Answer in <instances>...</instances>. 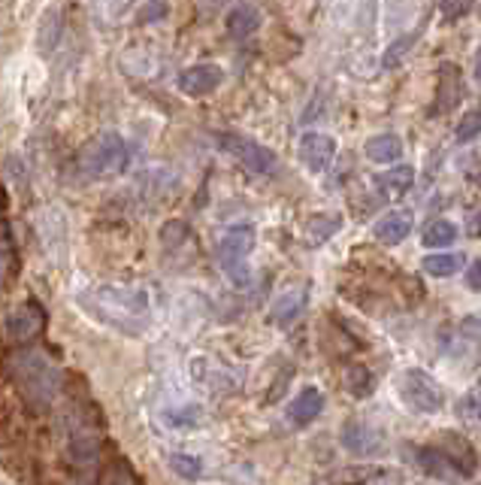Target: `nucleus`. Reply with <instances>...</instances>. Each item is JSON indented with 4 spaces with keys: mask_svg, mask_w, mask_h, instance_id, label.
I'll return each mask as SVG.
<instances>
[{
    "mask_svg": "<svg viewBox=\"0 0 481 485\" xmlns=\"http://www.w3.org/2000/svg\"><path fill=\"white\" fill-rule=\"evenodd\" d=\"M412 231V213L409 209H390L376 222V228H372V237L379 242H385V246H399L406 237H409Z\"/></svg>",
    "mask_w": 481,
    "mask_h": 485,
    "instance_id": "obj_15",
    "label": "nucleus"
},
{
    "mask_svg": "<svg viewBox=\"0 0 481 485\" xmlns=\"http://www.w3.org/2000/svg\"><path fill=\"white\" fill-rule=\"evenodd\" d=\"M363 155L376 161V164H397V161L403 158V140H399V134H390V131L376 134L363 143Z\"/></svg>",
    "mask_w": 481,
    "mask_h": 485,
    "instance_id": "obj_18",
    "label": "nucleus"
},
{
    "mask_svg": "<svg viewBox=\"0 0 481 485\" xmlns=\"http://www.w3.org/2000/svg\"><path fill=\"white\" fill-rule=\"evenodd\" d=\"M481 134V107L469 110L467 116L458 121V131H454V140L458 143H472Z\"/></svg>",
    "mask_w": 481,
    "mask_h": 485,
    "instance_id": "obj_26",
    "label": "nucleus"
},
{
    "mask_svg": "<svg viewBox=\"0 0 481 485\" xmlns=\"http://www.w3.org/2000/svg\"><path fill=\"white\" fill-rule=\"evenodd\" d=\"M43 328H46V313H43V306L34 301H28L24 306H15L10 313V319H6V334L13 340H19V343L39 337Z\"/></svg>",
    "mask_w": 481,
    "mask_h": 485,
    "instance_id": "obj_11",
    "label": "nucleus"
},
{
    "mask_svg": "<svg viewBox=\"0 0 481 485\" xmlns=\"http://www.w3.org/2000/svg\"><path fill=\"white\" fill-rule=\"evenodd\" d=\"M469 234L472 237H481V209L476 216H472V222H469Z\"/></svg>",
    "mask_w": 481,
    "mask_h": 485,
    "instance_id": "obj_33",
    "label": "nucleus"
},
{
    "mask_svg": "<svg viewBox=\"0 0 481 485\" xmlns=\"http://www.w3.org/2000/svg\"><path fill=\"white\" fill-rule=\"evenodd\" d=\"M224 73L218 64H191L179 73V92L182 94H191V97H203L209 92H215L222 85Z\"/></svg>",
    "mask_w": 481,
    "mask_h": 485,
    "instance_id": "obj_10",
    "label": "nucleus"
},
{
    "mask_svg": "<svg viewBox=\"0 0 481 485\" xmlns=\"http://www.w3.org/2000/svg\"><path fill=\"white\" fill-rule=\"evenodd\" d=\"M421 242L427 249H448V246H454L458 242V225L454 222H448V218H433V222L424 228V234H421Z\"/></svg>",
    "mask_w": 481,
    "mask_h": 485,
    "instance_id": "obj_20",
    "label": "nucleus"
},
{
    "mask_svg": "<svg viewBox=\"0 0 481 485\" xmlns=\"http://www.w3.org/2000/svg\"><path fill=\"white\" fill-rule=\"evenodd\" d=\"M321 412H324V392H321V388H315V385H306L303 392L291 401L288 419L293 425H309V422H315Z\"/></svg>",
    "mask_w": 481,
    "mask_h": 485,
    "instance_id": "obj_16",
    "label": "nucleus"
},
{
    "mask_svg": "<svg viewBox=\"0 0 481 485\" xmlns=\"http://www.w3.org/2000/svg\"><path fill=\"white\" fill-rule=\"evenodd\" d=\"M339 443L345 446L352 455H379L385 449V434L381 428H376L372 422H363V419H348L342 425V434H339Z\"/></svg>",
    "mask_w": 481,
    "mask_h": 485,
    "instance_id": "obj_9",
    "label": "nucleus"
},
{
    "mask_svg": "<svg viewBox=\"0 0 481 485\" xmlns=\"http://www.w3.org/2000/svg\"><path fill=\"white\" fill-rule=\"evenodd\" d=\"M260 22H264V15L255 4H236L231 13H227V34L233 40H246L251 34H258Z\"/></svg>",
    "mask_w": 481,
    "mask_h": 485,
    "instance_id": "obj_17",
    "label": "nucleus"
},
{
    "mask_svg": "<svg viewBox=\"0 0 481 485\" xmlns=\"http://www.w3.org/2000/svg\"><path fill=\"white\" fill-rule=\"evenodd\" d=\"M385 471L376 464H366V467H348V471H342L337 476V485H361V482H370L376 480V476H381Z\"/></svg>",
    "mask_w": 481,
    "mask_h": 485,
    "instance_id": "obj_27",
    "label": "nucleus"
},
{
    "mask_svg": "<svg viewBox=\"0 0 481 485\" xmlns=\"http://www.w3.org/2000/svg\"><path fill=\"white\" fill-rule=\"evenodd\" d=\"M467 286L472 291H481V258H476V261L467 267Z\"/></svg>",
    "mask_w": 481,
    "mask_h": 485,
    "instance_id": "obj_30",
    "label": "nucleus"
},
{
    "mask_svg": "<svg viewBox=\"0 0 481 485\" xmlns=\"http://www.w3.org/2000/svg\"><path fill=\"white\" fill-rule=\"evenodd\" d=\"M167 15H170L167 4H143L140 6V22H145V24H154V22L167 19Z\"/></svg>",
    "mask_w": 481,
    "mask_h": 485,
    "instance_id": "obj_29",
    "label": "nucleus"
},
{
    "mask_svg": "<svg viewBox=\"0 0 481 485\" xmlns=\"http://www.w3.org/2000/svg\"><path fill=\"white\" fill-rule=\"evenodd\" d=\"M6 370H10L13 383L19 385L22 398L37 410H46L61 388L58 367H55L52 358L39 349H22V352L10 355Z\"/></svg>",
    "mask_w": 481,
    "mask_h": 485,
    "instance_id": "obj_2",
    "label": "nucleus"
},
{
    "mask_svg": "<svg viewBox=\"0 0 481 485\" xmlns=\"http://www.w3.org/2000/svg\"><path fill=\"white\" fill-rule=\"evenodd\" d=\"M439 10H442V15H445L448 22H451V19H458V15H467L469 13V4H442Z\"/></svg>",
    "mask_w": 481,
    "mask_h": 485,
    "instance_id": "obj_31",
    "label": "nucleus"
},
{
    "mask_svg": "<svg viewBox=\"0 0 481 485\" xmlns=\"http://www.w3.org/2000/svg\"><path fill=\"white\" fill-rule=\"evenodd\" d=\"M372 185H376V191L388 200L403 198V194L415 185V167L412 164H394V167H388V170H381V173L372 176Z\"/></svg>",
    "mask_w": 481,
    "mask_h": 485,
    "instance_id": "obj_13",
    "label": "nucleus"
},
{
    "mask_svg": "<svg viewBox=\"0 0 481 485\" xmlns=\"http://www.w3.org/2000/svg\"><path fill=\"white\" fill-rule=\"evenodd\" d=\"M130 164V146L121 134L103 131L92 137L76 155V170L85 180H106L116 176Z\"/></svg>",
    "mask_w": 481,
    "mask_h": 485,
    "instance_id": "obj_4",
    "label": "nucleus"
},
{
    "mask_svg": "<svg viewBox=\"0 0 481 485\" xmlns=\"http://www.w3.org/2000/svg\"><path fill=\"white\" fill-rule=\"evenodd\" d=\"M297 158L309 173H328V167L333 164L337 158V140L324 131H306L300 137V146H297Z\"/></svg>",
    "mask_w": 481,
    "mask_h": 485,
    "instance_id": "obj_8",
    "label": "nucleus"
},
{
    "mask_svg": "<svg viewBox=\"0 0 481 485\" xmlns=\"http://www.w3.org/2000/svg\"><path fill=\"white\" fill-rule=\"evenodd\" d=\"M170 467H173V473L176 476H182V480H200V473H203V461L197 455H188V452H173L170 455Z\"/></svg>",
    "mask_w": 481,
    "mask_h": 485,
    "instance_id": "obj_25",
    "label": "nucleus"
},
{
    "mask_svg": "<svg viewBox=\"0 0 481 485\" xmlns=\"http://www.w3.org/2000/svg\"><path fill=\"white\" fill-rule=\"evenodd\" d=\"M412 40H415V37H399V40H394V43H390V48L385 52V58H381V64H385V67H397L399 58H403V55L409 52Z\"/></svg>",
    "mask_w": 481,
    "mask_h": 485,
    "instance_id": "obj_28",
    "label": "nucleus"
},
{
    "mask_svg": "<svg viewBox=\"0 0 481 485\" xmlns=\"http://www.w3.org/2000/svg\"><path fill=\"white\" fill-rule=\"evenodd\" d=\"M339 228H342V216H339V213L312 216V218L306 222L303 240H306V246H321V242H328Z\"/></svg>",
    "mask_w": 481,
    "mask_h": 485,
    "instance_id": "obj_19",
    "label": "nucleus"
},
{
    "mask_svg": "<svg viewBox=\"0 0 481 485\" xmlns=\"http://www.w3.org/2000/svg\"><path fill=\"white\" fill-rule=\"evenodd\" d=\"M345 392L352 394V398H357V401L370 398V394L376 392V374H372L370 367H363V364L348 367L345 370Z\"/></svg>",
    "mask_w": 481,
    "mask_h": 485,
    "instance_id": "obj_22",
    "label": "nucleus"
},
{
    "mask_svg": "<svg viewBox=\"0 0 481 485\" xmlns=\"http://www.w3.org/2000/svg\"><path fill=\"white\" fill-rule=\"evenodd\" d=\"M463 94V83H460V70L454 64H439V73H436V107L439 112H451L458 107Z\"/></svg>",
    "mask_w": 481,
    "mask_h": 485,
    "instance_id": "obj_14",
    "label": "nucleus"
},
{
    "mask_svg": "<svg viewBox=\"0 0 481 485\" xmlns=\"http://www.w3.org/2000/svg\"><path fill=\"white\" fill-rule=\"evenodd\" d=\"M458 412H460V419H463V422H467V425L481 428V376L476 379V383H472L469 392L460 398Z\"/></svg>",
    "mask_w": 481,
    "mask_h": 485,
    "instance_id": "obj_24",
    "label": "nucleus"
},
{
    "mask_svg": "<svg viewBox=\"0 0 481 485\" xmlns=\"http://www.w3.org/2000/svg\"><path fill=\"white\" fill-rule=\"evenodd\" d=\"M215 146L224 152V155H231L242 170H249V173L275 176V173H279V167H282L279 155L267 149V146L255 143L251 137H242V134H233V131H222V134H215Z\"/></svg>",
    "mask_w": 481,
    "mask_h": 485,
    "instance_id": "obj_6",
    "label": "nucleus"
},
{
    "mask_svg": "<svg viewBox=\"0 0 481 485\" xmlns=\"http://www.w3.org/2000/svg\"><path fill=\"white\" fill-rule=\"evenodd\" d=\"M472 76H476L478 83H481V43L476 48V58H472Z\"/></svg>",
    "mask_w": 481,
    "mask_h": 485,
    "instance_id": "obj_32",
    "label": "nucleus"
},
{
    "mask_svg": "<svg viewBox=\"0 0 481 485\" xmlns=\"http://www.w3.org/2000/svg\"><path fill=\"white\" fill-rule=\"evenodd\" d=\"M255 249V225H233L222 234L218 240V267L231 277L233 282L249 279V255Z\"/></svg>",
    "mask_w": 481,
    "mask_h": 485,
    "instance_id": "obj_7",
    "label": "nucleus"
},
{
    "mask_svg": "<svg viewBox=\"0 0 481 485\" xmlns=\"http://www.w3.org/2000/svg\"><path fill=\"white\" fill-rule=\"evenodd\" d=\"M412 461L424 473L436 476L442 482L476 473V452H472V446L463 436H451V431L442 436V446L439 443L436 446H415Z\"/></svg>",
    "mask_w": 481,
    "mask_h": 485,
    "instance_id": "obj_3",
    "label": "nucleus"
},
{
    "mask_svg": "<svg viewBox=\"0 0 481 485\" xmlns=\"http://www.w3.org/2000/svg\"><path fill=\"white\" fill-rule=\"evenodd\" d=\"M161 419H164L167 428H179V431H185V428H197L203 422V410L194 407V403H182V407H167L161 412Z\"/></svg>",
    "mask_w": 481,
    "mask_h": 485,
    "instance_id": "obj_23",
    "label": "nucleus"
},
{
    "mask_svg": "<svg viewBox=\"0 0 481 485\" xmlns=\"http://www.w3.org/2000/svg\"><path fill=\"white\" fill-rule=\"evenodd\" d=\"M463 264H467V258L458 255V252H433V255H427L421 261L424 273H430V277H439V279L454 277L458 270H463Z\"/></svg>",
    "mask_w": 481,
    "mask_h": 485,
    "instance_id": "obj_21",
    "label": "nucleus"
},
{
    "mask_svg": "<svg viewBox=\"0 0 481 485\" xmlns=\"http://www.w3.org/2000/svg\"><path fill=\"white\" fill-rule=\"evenodd\" d=\"M399 401L406 403V410L418 412V416H433L445 407V392L427 370L421 367H406L397 379Z\"/></svg>",
    "mask_w": 481,
    "mask_h": 485,
    "instance_id": "obj_5",
    "label": "nucleus"
},
{
    "mask_svg": "<svg viewBox=\"0 0 481 485\" xmlns=\"http://www.w3.org/2000/svg\"><path fill=\"white\" fill-rule=\"evenodd\" d=\"M309 306V286H297L291 291H284V295L270 306V315H267V322L275 328H291L293 322L300 319V315L306 313Z\"/></svg>",
    "mask_w": 481,
    "mask_h": 485,
    "instance_id": "obj_12",
    "label": "nucleus"
},
{
    "mask_svg": "<svg viewBox=\"0 0 481 485\" xmlns=\"http://www.w3.org/2000/svg\"><path fill=\"white\" fill-rule=\"evenodd\" d=\"M76 301L92 319L118 334L140 337L152 325V297L143 286H92L79 291Z\"/></svg>",
    "mask_w": 481,
    "mask_h": 485,
    "instance_id": "obj_1",
    "label": "nucleus"
}]
</instances>
